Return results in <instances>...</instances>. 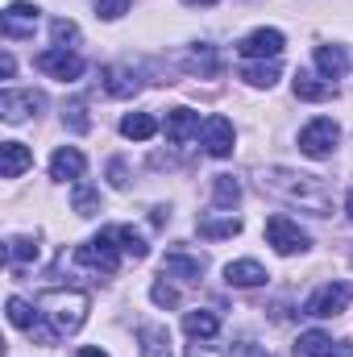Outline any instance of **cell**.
Instances as JSON below:
<instances>
[{
  "label": "cell",
  "mask_w": 353,
  "mask_h": 357,
  "mask_svg": "<svg viewBox=\"0 0 353 357\" xmlns=\"http://www.w3.org/2000/svg\"><path fill=\"white\" fill-rule=\"evenodd\" d=\"M88 307H91V299L84 291H67V287L46 291V295H38V324L29 328V337L38 345H59L63 337L84 328Z\"/></svg>",
  "instance_id": "obj_1"
},
{
  "label": "cell",
  "mask_w": 353,
  "mask_h": 357,
  "mask_svg": "<svg viewBox=\"0 0 353 357\" xmlns=\"http://www.w3.org/2000/svg\"><path fill=\"white\" fill-rule=\"evenodd\" d=\"M262 191L278 195L283 204L308 212V216H329L333 212V187L316 175H299V171H287V167H270L262 171Z\"/></svg>",
  "instance_id": "obj_2"
},
{
  "label": "cell",
  "mask_w": 353,
  "mask_h": 357,
  "mask_svg": "<svg viewBox=\"0 0 353 357\" xmlns=\"http://www.w3.org/2000/svg\"><path fill=\"white\" fill-rule=\"evenodd\" d=\"M121 245H117V229H104L100 237H91V241H84L80 250H75V262L88 270H100V274H117V266H121Z\"/></svg>",
  "instance_id": "obj_3"
},
{
  "label": "cell",
  "mask_w": 353,
  "mask_h": 357,
  "mask_svg": "<svg viewBox=\"0 0 353 357\" xmlns=\"http://www.w3.org/2000/svg\"><path fill=\"white\" fill-rule=\"evenodd\" d=\"M337 142H341V125L333 116H316V121H308L299 129V150L308 158H329L337 150Z\"/></svg>",
  "instance_id": "obj_4"
},
{
  "label": "cell",
  "mask_w": 353,
  "mask_h": 357,
  "mask_svg": "<svg viewBox=\"0 0 353 357\" xmlns=\"http://www.w3.org/2000/svg\"><path fill=\"white\" fill-rule=\"evenodd\" d=\"M350 299H353L350 282H324L320 291H312V295H308L303 316H312V320H333V316H341V312L350 307Z\"/></svg>",
  "instance_id": "obj_5"
},
{
  "label": "cell",
  "mask_w": 353,
  "mask_h": 357,
  "mask_svg": "<svg viewBox=\"0 0 353 357\" xmlns=\"http://www.w3.org/2000/svg\"><path fill=\"white\" fill-rule=\"evenodd\" d=\"M266 241H270V245H274V254H283V258L303 254V250L312 245V237H308L291 216H270V220H266Z\"/></svg>",
  "instance_id": "obj_6"
},
{
  "label": "cell",
  "mask_w": 353,
  "mask_h": 357,
  "mask_svg": "<svg viewBox=\"0 0 353 357\" xmlns=\"http://www.w3.org/2000/svg\"><path fill=\"white\" fill-rule=\"evenodd\" d=\"M33 67H38L42 75H50V79H63V84H75V79L84 75V59H80L75 50H59V46L42 50V54L33 59Z\"/></svg>",
  "instance_id": "obj_7"
},
{
  "label": "cell",
  "mask_w": 353,
  "mask_h": 357,
  "mask_svg": "<svg viewBox=\"0 0 353 357\" xmlns=\"http://www.w3.org/2000/svg\"><path fill=\"white\" fill-rule=\"evenodd\" d=\"M38 17H42L38 4H29V0H13V4L0 13V29H4V38H33Z\"/></svg>",
  "instance_id": "obj_8"
},
{
  "label": "cell",
  "mask_w": 353,
  "mask_h": 357,
  "mask_svg": "<svg viewBox=\"0 0 353 357\" xmlns=\"http://www.w3.org/2000/svg\"><path fill=\"white\" fill-rule=\"evenodd\" d=\"M200 142H204V150L212 154V158H229L233 154V142H237V133H233V121L229 116H208L204 121V129H200Z\"/></svg>",
  "instance_id": "obj_9"
},
{
  "label": "cell",
  "mask_w": 353,
  "mask_h": 357,
  "mask_svg": "<svg viewBox=\"0 0 353 357\" xmlns=\"http://www.w3.org/2000/svg\"><path fill=\"white\" fill-rule=\"evenodd\" d=\"M283 46H287V38H283L278 29H266L262 25V29H254V33H246V38L237 42V54L250 59V63H254V59H278Z\"/></svg>",
  "instance_id": "obj_10"
},
{
  "label": "cell",
  "mask_w": 353,
  "mask_h": 357,
  "mask_svg": "<svg viewBox=\"0 0 353 357\" xmlns=\"http://www.w3.org/2000/svg\"><path fill=\"white\" fill-rule=\"evenodd\" d=\"M38 108H46V96L42 91H0V116L8 121V125H21L29 112L38 116Z\"/></svg>",
  "instance_id": "obj_11"
},
{
  "label": "cell",
  "mask_w": 353,
  "mask_h": 357,
  "mask_svg": "<svg viewBox=\"0 0 353 357\" xmlns=\"http://www.w3.org/2000/svg\"><path fill=\"white\" fill-rule=\"evenodd\" d=\"M200 112H191V108H171L167 112V142L171 146H191L195 137H200Z\"/></svg>",
  "instance_id": "obj_12"
},
{
  "label": "cell",
  "mask_w": 353,
  "mask_h": 357,
  "mask_svg": "<svg viewBox=\"0 0 353 357\" xmlns=\"http://www.w3.org/2000/svg\"><path fill=\"white\" fill-rule=\"evenodd\" d=\"M84 171H88V158H84L75 146L54 150V158H50V178H59V183H80Z\"/></svg>",
  "instance_id": "obj_13"
},
{
  "label": "cell",
  "mask_w": 353,
  "mask_h": 357,
  "mask_svg": "<svg viewBox=\"0 0 353 357\" xmlns=\"http://www.w3.org/2000/svg\"><path fill=\"white\" fill-rule=\"evenodd\" d=\"M100 79H104V91H108L112 100H129V96L142 91V75H137L133 67H104Z\"/></svg>",
  "instance_id": "obj_14"
},
{
  "label": "cell",
  "mask_w": 353,
  "mask_h": 357,
  "mask_svg": "<svg viewBox=\"0 0 353 357\" xmlns=\"http://www.w3.org/2000/svg\"><path fill=\"white\" fill-rule=\"evenodd\" d=\"M204 258H191V254H167L163 258V278H183V282H200L204 278Z\"/></svg>",
  "instance_id": "obj_15"
},
{
  "label": "cell",
  "mask_w": 353,
  "mask_h": 357,
  "mask_svg": "<svg viewBox=\"0 0 353 357\" xmlns=\"http://www.w3.org/2000/svg\"><path fill=\"white\" fill-rule=\"evenodd\" d=\"M266 278V266L262 262H254V258H241V262H229L225 266V282L229 287H262Z\"/></svg>",
  "instance_id": "obj_16"
},
{
  "label": "cell",
  "mask_w": 353,
  "mask_h": 357,
  "mask_svg": "<svg viewBox=\"0 0 353 357\" xmlns=\"http://www.w3.org/2000/svg\"><path fill=\"white\" fill-rule=\"evenodd\" d=\"M29 167H33L29 146H21V142H4V146H0V175H4V178L25 175Z\"/></svg>",
  "instance_id": "obj_17"
},
{
  "label": "cell",
  "mask_w": 353,
  "mask_h": 357,
  "mask_svg": "<svg viewBox=\"0 0 353 357\" xmlns=\"http://www.w3.org/2000/svg\"><path fill=\"white\" fill-rule=\"evenodd\" d=\"M291 88H295V100H316V104H320V100H333V96H337L333 79H324V75H312V71H299Z\"/></svg>",
  "instance_id": "obj_18"
},
{
  "label": "cell",
  "mask_w": 353,
  "mask_h": 357,
  "mask_svg": "<svg viewBox=\"0 0 353 357\" xmlns=\"http://www.w3.org/2000/svg\"><path fill=\"white\" fill-rule=\"evenodd\" d=\"M291 357H337V341H333L329 333H320V328L299 333V341H295Z\"/></svg>",
  "instance_id": "obj_19"
},
{
  "label": "cell",
  "mask_w": 353,
  "mask_h": 357,
  "mask_svg": "<svg viewBox=\"0 0 353 357\" xmlns=\"http://www.w3.org/2000/svg\"><path fill=\"white\" fill-rule=\"evenodd\" d=\"M183 333H187L191 341H212V337L220 333V320H216V312L195 307V312H187V316H183Z\"/></svg>",
  "instance_id": "obj_20"
},
{
  "label": "cell",
  "mask_w": 353,
  "mask_h": 357,
  "mask_svg": "<svg viewBox=\"0 0 353 357\" xmlns=\"http://www.w3.org/2000/svg\"><path fill=\"white\" fill-rule=\"evenodd\" d=\"M278 75H283L278 59H258V63H246V67H241V79H246L250 88H274Z\"/></svg>",
  "instance_id": "obj_21"
},
{
  "label": "cell",
  "mask_w": 353,
  "mask_h": 357,
  "mask_svg": "<svg viewBox=\"0 0 353 357\" xmlns=\"http://www.w3.org/2000/svg\"><path fill=\"white\" fill-rule=\"evenodd\" d=\"M137 345H142V357H171V333L163 324H142Z\"/></svg>",
  "instance_id": "obj_22"
},
{
  "label": "cell",
  "mask_w": 353,
  "mask_h": 357,
  "mask_svg": "<svg viewBox=\"0 0 353 357\" xmlns=\"http://www.w3.org/2000/svg\"><path fill=\"white\" fill-rule=\"evenodd\" d=\"M316 67H320L324 79H341L345 67H350V59H345L341 46H316Z\"/></svg>",
  "instance_id": "obj_23"
},
{
  "label": "cell",
  "mask_w": 353,
  "mask_h": 357,
  "mask_svg": "<svg viewBox=\"0 0 353 357\" xmlns=\"http://www.w3.org/2000/svg\"><path fill=\"white\" fill-rule=\"evenodd\" d=\"M200 237H212V241H220V237H237L241 233V220L237 216H200Z\"/></svg>",
  "instance_id": "obj_24"
},
{
  "label": "cell",
  "mask_w": 353,
  "mask_h": 357,
  "mask_svg": "<svg viewBox=\"0 0 353 357\" xmlns=\"http://www.w3.org/2000/svg\"><path fill=\"white\" fill-rule=\"evenodd\" d=\"M121 133L133 137V142H150V137L158 133V121H154L150 112H129V116L121 121Z\"/></svg>",
  "instance_id": "obj_25"
},
{
  "label": "cell",
  "mask_w": 353,
  "mask_h": 357,
  "mask_svg": "<svg viewBox=\"0 0 353 357\" xmlns=\"http://www.w3.org/2000/svg\"><path fill=\"white\" fill-rule=\"evenodd\" d=\"M212 199L220 204V208H237V199H241V183L233 175H216L212 178Z\"/></svg>",
  "instance_id": "obj_26"
},
{
  "label": "cell",
  "mask_w": 353,
  "mask_h": 357,
  "mask_svg": "<svg viewBox=\"0 0 353 357\" xmlns=\"http://www.w3.org/2000/svg\"><path fill=\"white\" fill-rule=\"evenodd\" d=\"M4 258H8V266L33 262V258H38V241H33V237H8V245H4Z\"/></svg>",
  "instance_id": "obj_27"
},
{
  "label": "cell",
  "mask_w": 353,
  "mask_h": 357,
  "mask_svg": "<svg viewBox=\"0 0 353 357\" xmlns=\"http://www.w3.org/2000/svg\"><path fill=\"white\" fill-rule=\"evenodd\" d=\"M4 307H8V324H13V328H25V333H29V328L38 324V312H33L21 295H8V303H4Z\"/></svg>",
  "instance_id": "obj_28"
},
{
  "label": "cell",
  "mask_w": 353,
  "mask_h": 357,
  "mask_svg": "<svg viewBox=\"0 0 353 357\" xmlns=\"http://www.w3.org/2000/svg\"><path fill=\"white\" fill-rule=\"evenodd\" d=\"M71 204H75V212H80V216H96V212H100V191H96L91 183L80 178V183H75V191H71Z\"/></svg>",
  "instance_id": "obj_29"
},
{
  "label": "cell",
  "mask_w": 353,
  "mask_h": 357,
  "mask_svg": "<svg viewBox=\"0 0 353 357\" xmlns=\"http://www.w3.org/2000/svg\"><path fill=\"white\" fill-rule=\"evenodd\" d=\"M50 33H54V46H59V50H75V46H80V25L67 21V17H54V21H50Z\"/></svg>",
  "instance_id": "obj_30"
},
{
  "label": "cell",
  "mask_w": 353,
  "mask_h": 357,
  "mask_svg": "<svg viewBox=\"0 0 353 357\" xmlns=\"http://www.w3.org/2000/svg\"><path fill=\"white\" fill-rule=\"evenodd\" d=\"M191 71H200V75H216L220 71V59H216V50L208 42H195L191 46Z\"/></svg>",
  "instance_id": "obj_31"
},
{
  "label": "cell",
  "mask_w": 353,
  "mask_h": 357,
  "mask_svg": "<svg viewBox=\"0 0 353 357\" xmlns=\"http://www.w3.org/2000/svg\"><path fill=\"white\" fill-rule=\"evenodd\" d=\"M117 241H121V250H125L133 262H146V258H150V245H146L142 233H133V229H117Z\"/></svg>",
  "instance_id": "obj_32"
},
{
  "label": "cell",
  "mask_w": 353,
  "mask_h": 357,
  "mask_svg": "<svg viewBox=\"0 0 353 357\" xmlns=\"http://www.w3.org/2000/svg\"><path fill=\"white\" fill-rule=\"evenodd\" d=\"M63 125H67L71 133H88V129H91L88 104H84V100H71V104L63 108Z\"/></svg>",
  "instance_id": "obj_33"
},
{
  "label": "cell",
  "mask_w": 353,
  "mask_h": 357,
  "mask_svg": "<svg viewBox=\"0 0 353 357\" xmlns=\"http://www.w3.org/2000/svg\"><path fill=\"white\" fill-rule=\"evenodd\" d=\"M150 299H154L158 307H179V291L167 282V278H158V282L150 287Z\"/></svg>",
  "instance_id": "obj_34"
},
{
  "label": "cell",
  "mask_w": 353,
  "mask_h": 357,
  "mask_svg": "<svg viewBox=\"0 0 353 357\" xmlns=\"http://www.w3.org/2000/svg\"><path fill=\"white\" fill-rule=\"evenodd\" d=\"M91 4H96V17L104 21H121L129 13V0H91Z\"/></svg>",
  "instance_id": "obj_35"
},
{
  "label": "cell",
  "mask_w": 353,
  "mask_h": 357,
  "mask_svg": "<svg viewBox=\"0 0 353 357\" xmlns=\"http://www.w3.org/2000/svg\"><path fill=\"white\" fill-rule=\"evenodd\" d=\"M108 183L117 187V191H125L129 187V171H125V162L117 158V162H108Z\"/></svg>",
  "instance_id": "obj_36"
},
{
  "label": "cell",
  "mask_w": 353,
  "mask_h": 357,
  "mask_svg": "<svg viewBox=\"0 0 353 357\" xmlns=\"http://www.w3.org/2000/svg\"><path fill=\"white\" fill-rule=\"evenodd\" d=\"M233 357H266V354L258 349V345H250V341H241V345L233 349Z\"/></svg>",
  "instance_id": "obj_37"
},
{
  "label": "cell",
  "mask_w": 353,
  "mask_h": 357,
  "mask_svg": "<svg viewBox=\"0 0 353 357\" xmlns=\"http://www.w3.org/2000/svg\"><path fill=\"white\" fill-rule=\"evenodd\" d=\"M13 67H17V63H13V54H4V59H0V75L8 79V75H13Z\"/></svg>",
  "instance_id": "obj_38"
},
{
  "label": "cell",
  "mask_w": 353,
  "mask_h": 357,
  "mask_svg": "<svg viewBox=\"0 0 353 357\" xmlns=\"http://www.w3.org/2000/svg\"><path fill=\"white\" fill-rule=\"evenodd\" d=\"M75 357H108V354H104V349H91V345H84Z\"/></svg>",
  "instance_id": "obj_39"
},
{
  "label": "cell",
  "mask_w": 353,
  "mask_h": 357,
  "mask_svg": "<svg viewBox=\"0 0 353 357\" xmlns=\"http://www.w3.org/2000/svg\"><path fill=\"white\" fill-rule=\"evenodd\" d=\"M337 357H353V345H345V341H341V345H337Z\"/></svg>",
  "instance_id": "obj_40"
},
{
  "label": "cell",
  "mask_w": 353,
  "mask_h": 357,
  "mask_svg": "<svg viewBox=\"0 0 353 357\" xmlns=\"http://www.w3.org/2000/svg\"><path fill=\"white\" fill-rule=\"evenodd\" d=\"M183 4H216V0H183Z\"/></svg>",
  "instance_id": "obj_41"
},
{
  "label": "cell",
  "mask_w": 353,
  "mask_h": 357,
  "mask_svg": "<svg viewBox=\"0 0 353 357\" xmlns=\"http://www.w3.org/2000/svg\"><path fill=\"white\" fill-rule=\"evenodd\" d=\"M345 204H350V220H353V191H350V199H345Z\"/></svg>",
  "instance_id": "obj_42"
}]
</instances>
